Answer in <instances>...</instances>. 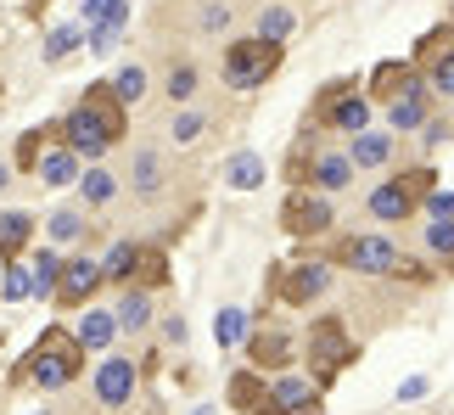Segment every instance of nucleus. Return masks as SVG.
Here are the masks:
<instances>
[{"mask_svg":"<svg viewBox=\"0 0 454 415\" xmlns=\"http://www.w3.org/2000/svg\"><path fill=\"white\" fill-rule=\"evenodd\" d=\"M124 129H129V118H124V101L113 96V84H90L84 101L62 118V146H74L84 163H101L124 141Z\"/></svg>","mask_w":454,"mask_h":415,"instance_id":"obj_1","label":"nucleus"},{"mask_svg":"<svg viewBox=\"0 0 454 415\" xmlns=\"http://www.w3.org/2000/svg\"><path fill=\"white\" fill-rule=\"evenodd\" d=\"M79 376H84V348H79V337L67 332V325H45V337L34 342L28 359H23V382L57 393V388H67V382H79Z\"/></svg>","mask_w":454,"mask_h":415,"instance_id":"obj_2","label":"nucleus"},{"mask_svg":"<svg viewBox=\"0 0 454 415\" xmlns=\"http://www.w3.org/2000/svg\"><path fill=\"white\" fill-rule=\"evenodd\" d=\"M281 67V45L275 40H231L224 45V84L231 90H258V84H270V74Z\"/></svg>","mask_w":454,"mask_h":415,"instance_id":"obj_3","label":"nucleus"},{"mask_svg":"<svg viewBox=\"0 0 454 415\" xmlns=\"http://www.w3.org/2000/svg\"><path fill=\"white\" fill-rule=\"evenodd\" d=\"M438 185V175L421 163V168H404V175H393L387 185H376L371 192V214L381 219V224H398V219H410L415 208L427 202V192Z\"/></svg>","mask_w":454,"mask_h":415,"instance_id":"obj_4","label":"nucleus"},{"mask_svg":"<svg viewBox=\"0 0 454 415\" xmlns=\"http://www.w3.org/2000/svg\"><path fill=\"white\" fill-rule=\"evenodd\" d=\"M359 359V342L348 337V320L342 315H320L309 325V365L320 371V382H331L337 371H348Z\"/></svg>","mask_w":454,"mask_h":415,"instance_id":"obj_5","label":"nucleus"},{"mask_svg":"<svg viewBox=\"0 0 454 415\" xmlns=\"http://www.w3.org/2000/svg\"><path fill=\"white\" fill-rule=\"evenodd\" d=\"M314 124H325V129H342V135H359V129H371V96H359V84H325L320 101H314Z\"/></svg>","mask_w":454,"mask_h":415,"instance_id":"obj_6","label":"nucleus"},{"mask_svg":"<svg viewBox=\"0 0 454 415\" xmlns=\"http://www.w3.org/2000/svg\"><path fill=\"white\" fill-rule=\"evenodd\" d=\"M331 224H337V214H331V197L314 192V185H292L286 202H281V231L298 236V241H309V236H325Z\"/></svg>","mask_w":454,"mask_h":415,"instance_id":"obj_7","label":"nucleus"},{"mask_svg":"<svg viewBox=\"0 0 454 415\" xmlns=\"http://www.w3.org/2000/svg\"><path fill=\"white\" fill-rule=\"evenodd\" d=\"M258 415H325V388L309 376H275Z\"/></svg>","mask_w":454,"mask_h":415,"instance_id":"obj_8","label":"nucleus"},{"mask_svg":"<svg viewBox=\"0 0 454 415\" xmlns=\"http://www.w3.org/2000/svg\"><path fill=\"white\" fill-rule=\"evenodd\" d=\"M96 286H107V281H101V258H90V253L62 258V275H57L51 303H57V309H84V303L96 298Z\"/></svg>","mask_w":454,"mask_h":415,"instance_id":"obj_9","label":"nucleus"},{"mask_svg":"<svg viewBox=\"0 0 454 415\" xmlns=\"http://www.w3.org/2000/svg\"><path fill=\"white\" fill-rule=\"evenodd\" d=\"M281 281H275V298L292 303V309H309L314 298H325L331 292V264L320 258H309V264H292V270H275Z\"/></svg>","mask_w":454,"mask_h":415,"instance_id":"obj_10","label":"nucleus"},{"mask_svg":"<svg viewBox=\"0 0 454 415\" xmlns=\"http://www.w3.org/2000/svg\"><path fill=\"white\" fill-rule=\"evenodd\" d=\"M398 258H404V253H398L387 236H354V241H342V247H337V264L359 270V275H393Z\"/></svg>","mask_w":454,"mask_h":415,"instance_id":"obj_11","label":"nucleus"},{"mask_svg":"<svg viewBox=\"0 0 454 415\" xmlns=\"http://www.w3.org/2000/svg\"><path fill=\"white\" fill-rule=\"evenodd\" d=\"M135 382H141V371H135V359H124V354H107L96 365V399L107 410H124L135 399Z\"/></svg>","mask_w":454,"mask_h":415,"instance_id":"obj_12","label":"nucleus"},{"mask_svg":"<svg viewBox=\"0 0 454 415\" xmlns=\"http://www.w3.org/2000/svg\"><path fill=\"white\" fill-rule=\"evenodd\" d=\"M79 175H84V158L74 146H45V158L34 163V180L45 185V192H67V185H79Z\"/></svg>","mask_w":454,"mask_h":415,"instance_id":"obj_13","label":"nucleus"},{"mask_svg":"<svg viewBox=\"0 0 454 415\" xmlns=\"http://www.w3.org/2000/svg\"><path fill=\"white\" fill-rule=\"evenodd\" d=\"M393 152H398V141L387 129H359L354 146H348V163H354V175H359V168H387Z\"/></svg>","mask_w":454,"mask_h":415,"instance_id":"obj_14","label":"nucleus"},{"mask_svg":"<svg viewBox=\"0 0 454 415\" xmlns=\"http://www.w3.org/2000/svg\"><path fill=\"white\" fill-rule=\"evenodd\" d=\"M309 185L314 192H348L354 185V163H348V152H314V163H309Z\"/></svg>","mask_w":454,"mask_h":415,"instance_id":"obj_15","label":"nucleus"},{"mask_svg":"<svg viewBox=\"0 0 454 415\" xmlns=\"http://www.w3.org/2000/svg\"><path fill=\"white\" fill-rule=\"evenodd\" d=\"M74 337H79V348L84 354H107L113 348V337H118V315H107V309H90L84 303V315L74 325Z\"/></svg>","mask_w":454,"mask_h":415,"instance_id":"obj_16","label":"nucleus"},{"mask_svg":"<svg viewBox=\"0 0 454 415\" xmlns=\"http://www.w3.org/2000/svg\"><path fill=\"white\" fill-rule=\"evenodd\" d=\"M427 96H432V90H427V79H415L398 101H387V124H393L398 135H415V129L427 124Z\"/></svg>","mask_w":454,"mask_h":415,"instance_id":"obj_17","label":"nucleus"},{"mask_svg":"<svg viewBox=\"0 0 454 415\" xmlns=\"http://www.w3.org/2000/svg\"><path fill=\"white\" fill-rule=\"evenodd\" d=\"M57 141H62V118H51V124L23 129V135H17V158H12V168L34 175V163H40V158H45V146H57Z\"/></svg>","mask_w":454,"mask_h":415,"instance_id":"obj_18","label":"nucleus"},{"mask_svg":"<svg viewBox=\"0 0 454 415\" xmlns=\"http://www.w3.org/2000/svg\"><path fill=\"white\" fill-rule=\"evenodd\" d=\"M34 231H40V224H34V214H23V208H6V214H0V264H6V258H23L28 241H34Z\"/></svg>","mask_w":454,"mask_h":415,"instance_id":"obj_19","label":"nucleus"},{"mask_svg":"<svg viewBox=\"0 0 454 415\" xmlns=\"http://www.w3.org/2000/svg\"><path fill=\"white\" fill-rule=\"evenodd\" d=\"M224 399H231L236 410H247V415H258V410H264V399H270V376L264 371H236L231 376V388H224Z\"/></svg>","mask_w":454,"mask_h":415,"instance_id":"obj_20","label":"nucleus"},{"mask_svg":"<svg viewBox=\"0 0 454 415\" xmlns=\"http://www.w3.org/2000/svg\"><path fill=\"white\" fill-rule=\"evenodd\" d=\"M247 359H253V371H281L286 359H292V342L281 332H247Z\"/></svg>","mask_w":454,"mask_h":415,"instance_id":"obj_21","label":"nucleus"},{"mask_svg":"<svg viewBox=\"0 0 454 415\" xmlns=\"http://www.w3.org/2000/svg\"><path fill=\"white\" fill-rule=\"evenodd\" d=\"M415 79H421V74H415L410 62H398V57H393V62H376V74H371V96H376V101H398Z\"/></svg>","mask_w":454,"mask_h":415,"instance_id":"obj_22","label":"nucleus"},{"mask_svg":"<svg viewBox=\"0 0 454 415\" xmlns=\"http://www.w3.org/2000/svg\"><path fill=\"white\" fill-rule=\"evenodd\" d=\"M118 332H129V337H141L146 325H152V292H141V286H124V298H118Z\"/></svg>","mask_w":454,"mask_h":415,"instance_id":"obj_23","label":"nucleus"},{"mask_svg":"<svg viewBox=\"0 0 454 415\" xmlns=\"http://www.w3.org/2000/svg\"><path fill=\"white\" fill-rule=\"evenodd\" d=\"M264 180H270V168H264L258 152H236V158L224 163V185H231V192H258Z\"/></svg>","mask_w":454,"mask_h":415,"instance_id":"obj_24","label":"nucleus"},{"mask_svg":"<svg viewBox=\"0 0 454 415\" xmlns=\"http://www.w3.org/2000/svg\"><path fill=\"white\" fill-rule=\"evenodd\" d=\"M168 253L163 247H141L135 253V275H129V286H141V292H157V286H168Z\"/></svg>","mask_w":454,"mask_h":415,"instance_id":"obj_25","label":"nucleus"},{"mask_svg":"<svg viewBox=\"0 0 454 415\" xmlns=\"http://www.w3.org/2000/svg\"><path fill=\"white\" fill-rule=\"evenodd\" d=\"M79 23L84 28H124L129 23V0H84V6H79Z\"/></svg>","mask_w":454,"mask_h":415,"instance_id":"obj_26","label":"nucleus"},{"mask_svg":"<svg viewBox=\"0 0 454 415\" xmlns=\"http://www.w3.org/2000/svg\"><path fill=\"white\" fill-rule=\"evenodd\" d=\"M135 253H141V241H113L107 258H101V281H107V286H129V275H135Z\"/></svg>","mask_w":454,"mask_h":415,"instance_id":"obj_27","label":"nucleus"},{"mask_svg":"<svg viewBox=\"0 0 454 415\" xmlns=\"http://www.w3.org/2000/svg\"><path fill=\"white\" fill-rule=\"evenodd\" d=\"M79 197L90 202V208H107V202L118 197V175H113V168H101V163H90V168L79 175Z\"/></svg>","mask_w":454,"mask_h":415,"instance_id":"obj_28","label":"nucleus"},{"mask_svg":"<svg viewBox=\"0 0 454 415\" xmlns=\"http://www.w3.org/2000/svg\"><path fill=\"white\" fill-rule=\"evenodd\" d=\"M79 236H84V214H79V208H57V214L45 219V241H51V247H74Z\"/></svg>","mask_w":454,"mask_h":415,"instance_id":"obj_29","label":"nucleus"},{"mask_svg":"<svg viewBox=\"0 0 454 415\" xmlns=\"http://www.w3.org/2000/svg\"><path fill=\"white\" fill-rule=\"evenodd\" d=\"M292 28H298V12H292V6H281V0L258 12V40H275V45H286V34H292Z\"/></svg>","mask_w":454,"mask_h":415,"instance_id":"obj_30","label":"nucleus"},{"mask_svg":"<svg viewBox=\"0 0 454 415\" xmlns=\"http://www.w3.org/2000/svg\"><path fill=\"white\" fill-rule=\"evenodd\" d=\"M79 45H84V23H62V28L45 34V51H40V57H45V62H67Z\"/></svg>","mask_w":454,"mask_h":415,"instance_id":"obj_31","label":"nucleus"},{"mask_svg":"<svg viewBox=\"0 0 454 415\" xmlns=\"http://www.w3.org/2000/svg\"><path fill=\"white\" fill-rule=\"evenodd\" d=\"M28 270H34V298H51V292H57V275H62V253L57 247H40Z\"/></svg>","mask_w":454,"mask_h":415,"instance_id":"obj_32","label":"nucleus"},{"mask_svg":"<svg viewBox=\"0 0 454 415\" xmlns=\"http://www.w3.org/2000/svg\"><path fill=\"white\" fill-rule=\"evenodd\" d=\"M107 84H113V96L124 101V107H135V101L146 96V67H141V62H129V67H118Z\"/></svg>","mask_w":454,"mask_h":415,"instance_id":"obj_33","label":"nucleus"},{"mask_svg":"<svg viewBox=\"0 0 454 415\" xmlns=\"http://www.w3.org/2000/svg\"><path fill=\"white\" fill-rule=\"evenodd\" d=\"M0 298H6V303L34 298V270H28V264H17V258H6V275H0Z\"/></svg>","mask_w":454,"mask_h":415,"instance_id":"obj_34","label":"nucleus"},{"mask_svg":"<svg viewBox=\"0 0 454 415\" xmlns=\"http://www.w3.org/2000/svg\"><path fill=\"white\" fill-rule=\"evenodd\" d=\"M135 192L157 197L163 192V168H157V152H135Z\"/></svg>","mask_w":454,"mask_h":415,"instance_id":"obj_35","label":"nucleus"},{"mask_svg":"<svg viewBox=\"0 0 454 415\" xmlns=\"http://www.w3.org/2000/svg\"><path fill=\"white\" fill-rule=\"evenodd\" d=\"M214 337H219V348H236V342H247V315H241V309H219Z\"/></svg>","mask_w":454,"mask_h":415,"instance_id":"obj_36","label":"nucleus"},{"mask_svg":"<svg viewBox=\"0 0 454 415\" xmlns=\"http://www.w3.org/2000/svg\"><path fill=\"white\" fill-rule=\"evenodd\" d=\"M421 79H427V90H432V96H454V51H443V57H432Z\"/></svg>","mask_w":454,"mask_h":415,"instance_id":"obj_37","label":"nucleus"},{"mask_svg":"<svg viewBox=\"0 0 454 415\" xmlns=\"http://www.w3.org/2000/svg\"><path fill=\"white\" fill-rule=\"evenodd\" d=\"M443 51H454V28H432V34H421V45H415V62H432V57H443Z\"/></svg>","mask_w":454,"mask_h":415,"instance_id":"obj_38","label":"nucleus"},{"mask_svg":"<svg viewBox=\"0 0 454 415\" xmlns=\"http://www.w3.org/2000/svg\"><path fill=\"white\" fill-rule=\"evenodd\" d=\"M427 247L454 264V219H432V224H427Z\"/></svg>","mask_w":454,"mask_h":415,"instance_id":"obj_39","label":"nucleus"},{"mask_svg":"<svg viewBox=\"0 0 454 415\" xmlns=\"http://www.w3.org/2000/svg\"><path fill=\"white\" fill-rule=\"evenodd\" d=\"M168 96H174V107L197 96V67H191V62H180V67H174V74H168Z\"/></svg>","mask_w":454,"mask_h":415,"instance_id":"obj_40","label":"nucleus"},{"mask_svg":"<svg viewBox=\"0 0 454 415\" xmlns=\"http://www.w3.org/2000/svg\"><path fill=\"white\" fill-rule=\"evenodd\" d=\"M168 135H174L180 146L197 141V135H202V113H174V129H168Z\"/></svg>","mask_w":454,"mask_h":415,"instance_id":"obj_41","label":"nucleus"},{"mask_svg":"<svg viewBox=\"0 0 454 415\" xmlns=\"http://www.w3.org/2000/svg\"><path fill=\"white\" fill-rule=\"evenodd\" d=\"M84 45H90V57H113L118 34H113V28H84Z\"/></svg>","mask_w":454,"mask_h":415,"instance_id":"obj_42","label":"nucleus"},{"mask_svg":"<svg viewBox=\"0 0 454 415\" xmlns=\"http://www.w3.org/2000/svg\"><path fill=\"white\" fill-rule=\"evenodd\" d=\"M202 28H207V34L231 28V6H219V0H207V6H202Z\"/></svg>","mask_w":454,"mask_h":415,"instance_id":"obj_43","label":"nucleus"},{"mask_svg":"<svg viewBox=\"0 0 454 415\" xmlns=\"http://www.w3.org/2000/svg\"><path fill=\"white\" fill-rule=\"evenodd\" d=\"M427 208H432V219H454V192H438V185H432Z\"/></svg>","mask_w":454,"mask_h":415,"instance_id":"obj_44","label":"nucleus"},{"mask_svg":"<svg viewBox=\"0 0 454 415\" xmlns=\"http://www.w3.org/2000/svg\"><path fill=\"white\" fill-rule=\"evenodd\" d=\"M393 275H398V281H415V286L432 281V270H427V264H415V258H398V270H393Z\"/></svg>","mask_w":454,"mask_h":415,"instance_id":"obj_45","label":"nucleus"},{"mask_svg":"<svg viewBox=\"0 0 454 415\" xmlns=\"http://www.w3.org/2000/svg\"><path fill=\"white\" fill-rule=\"evenodd\" d=\"M421 135H427V146H443V141H449V124H443V118H427Z\"/></svg>","mask_w":454,"mask_h":415,"instance_id":"obj_46","label":"nucleus"},{"mask_svg":"<svg viewBox=\"0 0 454 415\" xmlns=\"http://www.w3.org/2000/svg\"><path fill=\"white\" fill-rule=\"evenodd\" d=\"M163 337L174 342V348H185V320H180V315H168V320H163Z\"/></svg>","mask_w":454,"mask_h":415,"instance_id":"obj_47","label":"nucleus"},{"mask_svg":"<svg viewBox=\"0 0 454 415\" xmlns=\"http://www.w3.org/2000/svg\"><path fill=\"white\" fill-rule=\"evenodd\" d=\"M421 393H427V376H410V382L398 388V399H421Z\"/></svg>","mask_w":454,"mask_h":415,"instance_id":"obj_48","label":"nucleus"},{"mask_svg":"<svg viewBox=\"0 0 454 415\" xmlns=\"http://www.w3.org/2000/svg\"><path fill=\"white\" fill-rule=\"evenodd\" d=\"M12 175H17V168H12V163H0V192H6V185H12Z\"/></svg>","mask_w":454,"mask_h":415,"instance_id":"obj_49","label":"nucleus"},{"mask_svg":"<svg viewBox=\"0 0 454 415\" xmlns=\"http://www.w3.org/2000/svg\"><path fill=\"white\" fill-rule=\"evenodd\" d=\"M191 415H214V410H191Z\"/></svg>","mask_w":454,"mask_h":415,"instance_id":"obj_50","label":"nucleus"}]
</instances>
